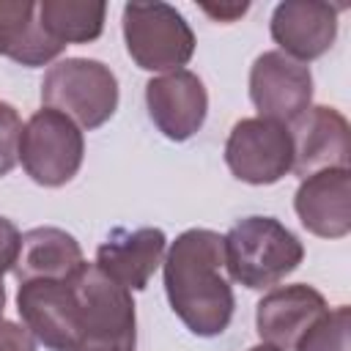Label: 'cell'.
I'll list each match as a JSON object with an SVG mask.
<instances>
[{
    "mask_svg": "<svg viewBox=\"0 0 351 351\" xmlns=\"http://www.w3.org/2000/svg\"><path fill=\"white\" fill-rule=\"evenodd\" d=\"M80 293V335L74 351H134L137 315L132 291L112 282L93 263L74 277Z\"/></svg>",
    "mask_w": 351,
    "mask_h": 351,
    "instance_id": "4",
    "label": "cell"
},
{
    "mask_svg": "<svg viewBox=\"0 0 351 351\" xmlns=\"http://www.w3.org/2000/svg\"><path fill=\"white\" fill-rule=\"evenodd\" d=\"M167 252V236L159 228H115L96 250V269L126 291H143Z\"/></svg>",
    "mask_w": 351,
    "mask_h": 351,
    "instance_id": "14",
    "label": "cell"
},
{
    "mask_svg": "<svg viewBox=\"0 0 351 351\" xmlns=\"http://www.w3.org/2000/svg\"><path fill=\"white\" fill-rule=\"evenodd\" d=\"M0 351H36V337L22 324L0 318Z\"/></svg>",
    "mask_w": 351,
    "mask_h": 351,
    "instance_id": "22",
    "label": "cell"
},
{
    "mask_svg": "<svg viewBox=\"0 0 351 351\" xmlns=\"http://www.w3.org/2000/svg\"><path fill=\"white\" fill-rule=\"evenodd\" d=\"M38 22L58 44H88L104 30L107 5L90 0H44L38 3Z\"/></svg>",
    "mask_w": 351,
    "mask_h": 351,
    "instance_id": "18",
    "label": "cell"
},
{
    "mask_svg": "<svg viewBox=\"0 0 351 351\" xmlns=\"http://www.w3.org/2000/svg\"><path fill=\"white\" fill-rule=\"evenodd\" d=\"M250 351H280V348H274V346H269V343H258V346H252Z\"/></svg>",
    "mask_w": 351,
    "mask_h": 351,
    "instance_id": "24",
    "label": "cell"
},
{
    "mask_svg": "<svg viewBox=\"0 0 351 351\" xmlns=\"http://www.w3.org/2000/svg\"><path fill=\"white\" fill-rule=\"evenodd\" d=\"M293 140V173L296 176H313L318 170L332 167H348V121L335 107H307L302 118H296L291 126Z\"/></svg>",
    "mask_w": 351,
    "mask_h": 351,
    "instance_id": "11",
    "label": "cell"
},
{
    "mask_svg": "<svg viewBox=\"0 0 351 351\" xmlns=\"http://www.w3.org/2000/svg\"><path fill=\"white\" fill-rule=\"evenodd\" d=\"M22 118L14 104L0 101V178L14 170L19 162V140H22Z\"/></svg>",
    "mask_w": 351,
    "mask_h": 351,
    "instance_id": "20",
    "label": "cell"
},
{
    "mask_svg": "<svg viewBox=\"0 0 351 351\" xmlns=\"http://www.w3.org/2000/svg\"><path fill=\"white\" fill-rule=\"evenodd\" d=\"M222 236L208 228L184 230L165 252V293L173 313L197 337H217L233 318V288L222 274Z\"/></svg>",
    "mask_w": 351,
    "mask_h": 351,
    "instance_id": "1",
    "label": "cell"
},
{
    "mask_svg": "<svg viewBox=\"0 0 351 351\" xmlns=\"http://www.w3.org/2000/svg\"><path fill=\"white\" fill-rule=\"evenodd\" d=\"M250 99L261 118L291 126L313 101V74L280 49L263 52L250 69Z\"/></svg>",
    "mask_w": 351,
    "mask_h": 351,
    "instance_id": "9",
    "label": "cell"
},
{
    "mask_svg": "<svg viewBox=\"0 0 351 351\" xmlns=\"http://www.w3.org/2000/svg\"><path fill=\"white\" fill-rule=\"evenodd\" d=\"M293 208L299 222L321 239H343L351 230V173L348 167L318 170L304 176Z\"/></svg>",
    "mask_w": 351,
    "mask_h": 351,
    "instance_id": "13",
    "label": "cell"
},
{
    "mask_svg": "<svg viewBox=\"0 0 351 351\" xmlns=\"http://www.w3.org/2000/svg\"><path fill=\"white\" fill-rule=\"evenodd\" d=\"M247 8H250L247 3H236V5H203V11L211 19H217V22H233L241 14H247Z\"/></svg>",
    "mask_w": 351,
    "mask_h": 351,
    "instance_id": "23",
    "label": "cell"
},
{
    "mask_svg": "<svg viewBox=\"0 0 351 351\" xmlns=\"http://www.w3.org/2000/svg\"><path fill=\"white\" fill-rule=\"evenodd\" d=\"M225 162L230 173L252 186L277 184L293 167L291 129L271 118H241L233 123L225 143Z\"/></svg>",
    "mask_w": 351,
    "mask_h": 351,
    "instance_id": "7",
    "label": "cell"
},
{
    "mask_svg": "<svg viewBox=\"0 0 351 351\" xmlns=\"http://www.w3.org/2000/svg\"><path fill=\"white\" fill-rule=\"evenodd\" d=\"M19 247H22V233L16 230V225L11 219L0 217V280L5 271H14Z\"/></svg>",
    "mask_w": 351,
    "mask_h": 351,
    "instance_id": "21",
    "label": "cell"
},
{
    "mask_svg": "<svg viewBox=\"0 0 351 351\" xmlns=\"http://www.w3.org/2000/svg\"><path fill=\"white\" fill-rule=\"evenodd\" d=\"M145 104L154 126L167 140L184 143L195 132H200L208 112V93L195 71L178 69L148 80Z\"/></svg>",
    "mask_w": 351,
    "mask_h": 351,
    "instance_id": "10",
    "label": "cell"
},
{
    "mask_svg": "<svg viewBox=\"0 0 351 351\" xmlns=\"http://www.w3.org/2000/svg\"><path fill=\"white\" fill-rule=\"evenodd\" d=\"M329 310L321 291L304 282L271 288L255 310V326L261 343H269L280 351H291L299 337Z\"/></svg>",
    "mask_w": 351,
    "mask_h": 351,
    "instance_id": "12",
    "label": "cell"
},
{
    "mask_svg": "<svg viewBox=\"0 0 351 351\" xmlns=\"http://www.w3.org/2000/svg\"><path fill=\"white\" fill-rule=\"evenodd\" d=\"M269 27L282 55L299 63L315 60L337 38V8L321 0H285L274 8Z\"/></svg>",
    "mask_w": 351,
    "mask_h": 351,
    "instance_id": "15",
    "label": "cell"
},
{
    "mask_svg": "<svg viewBox=\"0 0 351 351\" xmlns=\"http://www.w3.org/2000/svg\"><path fill=\"white\" fill-rule=\"evenodd\" d=\"M222 250L230 280L252 291L274 288L304 258L302 241L274 217L239 219L222 236Z\"/></svg>",
    "mask_w": 351,
    "mask_h": 351,
    "instance_id": "2",
    "label": "cell"
},
{
    "mask_svg": "<svg viewBox=\"0 0 351 351\" xmlns=\"http://www.w3.org/2000/svg\"><path fill=\"white\" fill-rule=\"evenodd\" d=\"M38 3L0 0V55L33 69L55 60L66 47L58 44L38 22Z\"/></svg>",
    "mask_w": 351,
    "mask_h": 351,
    "instance_id": "17",
    "label": "cell"
},
{
    "mask_svg": "<svg viewBox=\"0 0 351 351\" xmlns=\"http://www.w3.org/2000/svg\"><path fill=\"white\" fill-rule=\"evenodd\" d=\"M85 156V137L80 126L58 110L41 107L22 126L19 162L38 186L69 184Z\"/></svg>",
    "mask_w": 351,
    "mask_h": 351,
    "instance_id": "6",
    "label": "cell"
},
{
    "mask_svg": "<svg viewBox=\"0 0 351 351\" xmlns=\"http://www.w3.org/2000/svg\"><path fill=\"white\" fill-rule=\"evenodd\" d=\"M293 351H351V310H326L293 346Z\"/></svg>",
    "mask_w": 351,
    "mask_h": 351,
    "instance_id": "19",
    "label": "cell"
},
{
    "mask_svg": "<svg viewBox=\"0 0 351 351\" xmlns=\"http://www.w3.org/2000/svg\"><path fill=\"white\" fill-rule=\"evenodd\" d=\"M85 255L80 241L52 225L33 228L22 233L19 258L14 263V274L19 282L27 280H71L85 269Z\"/></svg>",
    "mask_w": 351,
    "mask_h": 351,
    "instance_id": "16",
    "label": "cell"
},
{
    "mask_svg": "<svg viewBox=\"0 0 351 351\" xmlns=\"http://www.w3.org/2000/svg\"><path fill=\"white\" fill-rule=\"evenodd\" d=\"M3 307H5V285L0 280V318H3Z\"/></svg>",
    "mask_w": 351,
    "mask_h": 351,
    "instance_id": "25",
    "label": "cell"
},
{
    "mask_svg": "<svg viewBox=\"0 0 351 351\" xmlns=\"http://www.w3.org/2000/svg\"><path fill=\"white\" fill-rule=\"evenodd\" d=\"M74 277L19 282L16 310L22 315V326L49 351H74L77 346L80 293H77Z\"/></svg>",
    "mask_w": 351,
    "mask_h": 351,
    "instance_id": "8",
    "label": "cell"
},
{
    "mask_svg": "<svg viewBox=\"0 0 351 351\" xmlns=\"http://www.w3.org/2000/svg\"><path fill=\"white\" fill-rule=\"evenodd\" d=\"M41 104L63 112L80 129H99L118 110V80L101 60L66 58L47 69Z\"/></svg>",
    "mask_w": 351,
    "mask_h": 351,
    "instance_id": "3",
    "label": "cell"
},
{
    "mask_svg": "<svg viewBox=\"0 0 351 351\" xmlns=\"http://www.w3.org/2000/svg\"><path fill=\"white\" fill-rule=\"evenodd\" d=\"M123 41L129 58L145 71H178L195 55L189 22L167 3H126Z\"/></svg>",
    "mask_w": 351,
    "mask_h": 351,
    "instance_id": "5",
    "label": "cell"
}]
</instances>
